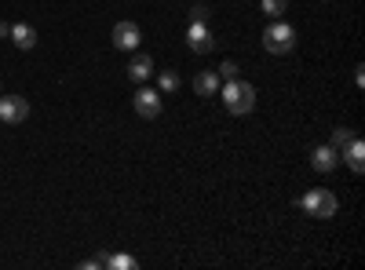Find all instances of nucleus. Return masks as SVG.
Listing matches in <instances>:
<instances>
[{
    "label": "nucleus",
    "mask_w": 365,
    "mask_h": 270,
    "mask_svg": "<svg viewBox=\"0 0 365 270\" xmlns=\"http://www.w3.org/2000/svg\"><path fill=\"white\" fill-rule=\"evenodd\" d=\"M223 106H227V113H234V117L252 113V110H256V88L249 85V80H241V77L227 80V88H223Z\"/></svg>",
    "instance_id": "1"
},
{
    "label": "nucleus",
    "mask_w": 365,
    "mask_h": 270,
    "mask_svg": "<svg viewBox=\"0 0 365 270\" xmlns=\"http://www.w3.org/2000/svg\"><path fill=\"white\" fill-rule=\"evenodd\" d=\"M299 209H304L307 216L314 219H333L336 209H340V201L333 190H325V186H314V190H307L304 197H299Z\"/></svg>",
    "instance_id": "2"
},
{
    "label": "nucleus",
    "mask_w": 365,
    "mask_h": 270,
    "mask_svg": "<svg viewBox=\"0 0 365 270\" xmlns=\"http://www.w3.org/2000/svg\"><path fill=\"white\" fill-rule=\"evenodd\" d=\"M263 48L270 55H289L296 48V30L285 23V18H274V23L263 30Z\"/></svg>",
    "instance_id": "3"
},
{
    "label": "nucleus",
    "mask_w": 365,
    "mask_h": 270,
    "mask_svg": "<svg viewBox=\"0 0 365 270\" xmlns=\"http://www.w3.org/2000/svg\"><path fill=\"white\" fill-rule=\"evenodd\" d=\"M30 117V102L23 95H0V121L4 124H23Z\"/></svg>",
    "instance_id": "4"
},
{
    "label": "nucleus",
    "mask_w": 365,
    "mask_h": 270,
    "mask_svg": "<svg viewBox=\"0 0 365 270\" xmlns=\"http://www.w3.org/2000/svg\"><path fill=\"white\" fill-rule=\"evenodd\" d=\"M136 113H139L143 121H157V117H161V92L139 88V95H136Z\"/></svg>",
    "instance_id": "5"
},
{
    "label": "nucleus",
    "mask_w": 365,
    "mask_h": 270,
    "mask_svg": "<svg viewBox=\"0 0 365 270\" xmlns=\"http://www.w3.org/2000/svg\"><path fill=\"white\" fill-rule=\"evenodd\" d=\"M139 40H143V33H139L136 23H128V18H124V23L114 26V48H121V51H136Z\"/></svg>",
    "instance_id": "6"
},
{
    "label": "nucleus",
    "mask_w": 365,
    "mask_h": 270,
    "mask_svg": "<svg viewBox=\"0 0 365 270\" xmlns=\"http://www.w3.org/2000/svg\"><path fill=\"white\" fill-rule=\"evenodd\" d=\"M311 164H314V172L329 176L336 164H340V150H333L329 142H325V147H314V150H311Z\"/></svg>",
    "instance_id": "7"
},
{
    "label": "nucleus",
    "mask_w": 365,
    "mask_h": 270,
    "mask_svg": "<svg viewBox=\"0 0 365 270\" xmlns=\"http://www.w3.org/2000/svg\"><path fill=\"white\" fill-rule=\"evenodd\" d=\"M186 44H190V51H212V33H208V23H190V30H186Z\"/></svg>",
    "instance_id": "8"
},
{
    "label": "nucleus",
    "mask_w": 365,
    "mask_h": 270,
    "mask_svg": "<svg viewBox=\"0 0 365 270\" xmlns=\"http://www.w3.org/2000/svg\"><path fill=\"white\" fill-rule=\"evenodd\" d=\"M340 154H343V161L351 164V172H358V176L365 172V147H361L358 135H351V142H347V147H343Z\"/></svg>",
    "instance_id": "9"
},
{
    "label": "nucleus",
    "mask_w": 365,
    "mask_h": 270,
    "mask_svg": "<svg viewBox=\"0 0 365 270\" xmlns=\"http://www.w3.org/2000/svg\"><path fill=\"white\" fill-rule=\"evenodd\" d=\"M194 92L205 95V99H212V95L220 92V73H216V70H201V73L194 77Z\"/></svg>",
    "instance_id": "10"
},
{
    "label": "nucleus",
    "mask_w": 365,
    "mask_h": 270,
    "mask_svg": "<svg viewBox=\"0 0 365 270\" xmlns=\"http://www.w3.org/2000/svg\"><path fill=\"white\" fill-rule=\"evenodd\" d=\"M150 73H154V59H150V55H136L132 62H128V77H132L136 85H143Z\"/></svg>",
    "instance_id": "11"
},
{
    "label": "nucleus",
    "mask_w": 365,
    "mask_h": 270,
    "mask_svg": "<svg viewBox=\"0 0 365 270\" xmlns=\"http://www.w3.org/2000/svg\"><path fill=\"white\" fill-rule=\"evenodd\" d=\"M11 40H15V48L30 51V48H37V30L26 26V23H18V26H11Z\"/></svg>",
    "instance_id": "12"
},
{
    "label": "nucleus",
    "mask_w": 365,
    "mask_h": 270,
    "mask_svg": "<svg viewBox=\"0 0 365 270\" xmlns=\"http://www.w3.org/2000/svg\"><path fill=\"white\" fill-rule=\"evenodd\" d=\"M95 259H99V266H110V270H132L136 266L132 256H121V252H99Z\"/></svg>",
    "instance_id": "13"
},
{
    "label": "nucleus",
    "mask_w": 365,
    "mask_h": 270,
    "mask_svg": "<svg viewBox=\"0 0 365 270\" xmlns=\"http://www.w3.org/2000/svg\"><path fill=\"white\" fill-rule=\"evenodd\" d=\"M179 85H183V77H179L176 70H164V73L157 77V88H161V92H168V95H172V92H179Z\"/></svg>",
    "instance_id": "14"
},
{
    "label": "nucleus",
    "mask_w": 365,
    "mask_h": 270,
    "mask_svg": "<svg viewBox=\"0 0 365 270\" xmlns=\"http://www.w3.org/2000/svg\"><path fill=\"white\" fill-rule=\"evenodd\" d=\"M285 8H289V0H260V11L267 18H285Z\"/></svg>",
    "instance_id": "15"
},
{
    "label": "nucleus",
    "mask_w": 365,
    "mask_h": 270,
    "mask_svg": "<svg viewBox=\"0 0 365 270\" xmlns=\"http://www.w3.org/2000/svg\"><path fill=\"white\" fill-rule=\"evenodd\" d=\"M351 135H354L351 128H336V132H333V139H329V147H333V150H343V147L351 142Z\"/></svg>",
    "instance_id": "16"
},
{
    "label": "nucleus",
    "mask_w": 365,
    "mask_h": 270,
    "mask_svg": "<svg viewBox=\"0 0 365 270\" xmlns=\"http://www.w3.org/2000/svg\"><path fill=\"white\" fill-rule=\"evenodd\" d=\"M190 23H208V8L194 4V8H190Z\"/></svg>",
    "instance_id": "17"
},
{
    "label": "nucleus",
    "mask_w": 365,
    "mask_h": 270,
    "mask_svg": "<svg viewBox=\"0 0 365 270\" xmlns=\"http://www.w3.org/2000/svg\"><path fill=\"white\" fill-rule=\"evenodd\" d=\"M216 73H220V77H227V80H234V77H238V62H230V59H227Z\"/></svg>",
    "instance_id": "18"
},
{
    "label": "nucleus",
    "mask_w": 365,
    "mask_h": 270,
    "mask_svg": "<svg viewBox=\"0 0 365 270\" xmlns=\"http://www.w3.org/2000/svg\"><path fill=\"white\" fill-rule=\"evenodd\" d=\"M0 37H11V26L4 23V18H0Z\"/></svg>",
    "instance_id": "19"
},
{
    "label": "nucleus",
    "mask_w": 365,
    "mask_h": 270,
    "mask_svg": "<svg viewBox=\"0 0 365 270\" xmlns=\"http://www.w3.org/2000/svg\"><path fill=\"white\" fill-rule=\"evenodd\" d=\"M0 92H4V85H0Z\"/></svg>",
    "instance_id": "20"
}]
</instances>
